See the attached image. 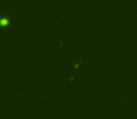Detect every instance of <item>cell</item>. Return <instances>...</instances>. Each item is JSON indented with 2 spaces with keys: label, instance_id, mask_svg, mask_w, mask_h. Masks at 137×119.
<instances>
[{
  "label": "cell",
  "instance_id": "6da1fadb",
  "mask_svg": "<svg viewBox=\"0 0 137 119\" xmlns=\"http://www.w3.org/2000/svg\"><path fill=\"white\" fill-rule=\"evenodd\" d=\"M9 23V20H7V19H2V20H0V25H7Z\"/></svg>",
  "mask_w": 137,
  "mask_h": 119
}]
</instances>
